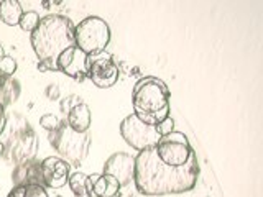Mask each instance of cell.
Instances as JSON below:
<instances>
[{
    "label": "cell",
    "instance_id": "6da1fadb",
    "mask_svg": "<svg viewBox=\"0 0 263 197\" xmlns=\"http://www.w3.org/2000/svg\"><path fill=\"white\" fill-rule=\"evenodd\" d=\"M199 178V163L194 154L184 166L173 168L163 164L155 148L138 151L135 156L134 183L142 195H168L193 191Z\"/></svg>",
    "mask_w": 263,
    "mask_h": 197
},
{
    "label": "cell",
    "instance_id": "7a4b0ae2",
    "mask_svg": "<svg viewBox=\"0 0 263 197\" xmlns=\"http://www.w3.org/2000/svg\"><path fill=\"white\" fill-rule=\"evenodd\" d=\"M30 41L40 61L56 63L63 51L74 46V23L60 13L41 16L35 31L30 33Z\"/></svg>",
    "mask_w": 263,
    "mask_h": 197
},
{
    "label": "cell",
    "instance_id": "3957f363",
    "mask_svg": "<svg viewBox=\"0 0 263 197\" xmlns=\"http://www.w3.org/2000/svg\"><path fill=\"white\" fill-rule=\"evenodd\" d=\"M170 98L171 92L166 82L153 76L142 77L135 82L134 90H132L134 113L146 125L156 127L170 117Z\"/></svg>",
    "mask_w": 263,
    "mask_h": 197
},
{
    "label": "cell",
    "instance_id": "277c9868",
    "mask_svg": "<svg viewBox=\"0 0 263 197\" xmlns=\"http://www.w3.org/2000/svg\"><path fill=\"white\" fill-rule=\"evenodd\" d=\"M49 143L58 151L60 158L64 160L69 166H81L87 158L92 138L89 133H78L68 127L66 120L60 122L54 131L48 135Z\"/></svg>",
    "mask_w": 263,
    "mask_h": 197
},
{
    "label": "cell",
    "instance_id": "5b68a950",
    "mask_svg": "<svg viewBox=\"0 0 263 197\" xmlns=\"http://www.w3.org/2000/svg\"><path fill=\"white\" fill-rule=\"evenodd\" d=\"M109 41L110 28L101 16H86L74 25V46H78L87 56L105 51Z\"/></svg>",
    "mask_w": 263,
    "mask_h": 197
},
{
    "label": "cell",
    "instance_id": "8992f818",
    "mask_svg": "<svg viewBox=\"0 0 263 197\" xmlns=\"http://www.w3.org/2000/svg\"><path fill=\"white\" fill-rule=\"evenodd\" d=\"M155 153L163 164L173 168L184 166L196 154L187 136L181 131H171L168 135H163L155 146Z\"/></svg>",
    "mask_w": 263,
    "mask_h": 197
},
{
    "label": "cell",
    "instance_id": "52a82bcc",
    "mask_svg": "<svg viewBox=\"0 0 263 197\" xmlns=\"http://www.w3.org/2000/svg\"><path fill=\"white\" fill-rule=\"evenodd\" d=\"M120 135L123 140H125V143L137 151L155 148L161 138L156 127L146 125V123L140 120L135 113H130L122 120Z\"/></svg>",
    "mask_w": 263,
    "mask_h": 197
},
{
    "label": "cell",
    "instance_id": "ba28073f",
    "mask_svg": "<svg viewBox=\"0 0 263 197\" xmlns=\"http://www.w3.org/2000/svg\"><path fill=\"white\" fill-rule=\"evenodd\" d=\"M87 79L99 89H109L119 82L120 71L109 53H97L87 56Z\"/></svg>",
    "mask_w": 263,
    "mask_h": 197
},
{
    "label": "cell",
    "instance_id": "9c48e42d",
    "mask_svg": "<svg viewBox=\"0 0 263 197\" xmlns=\"http://www.w3.org/2000/svg\"><path fill=\"white\" fill-rule=\"evenodd\" d=\"M87 54H84L78 46H71L60 54L56 60V71L76 81L87 79Z\"/></svg>",
    "mask_w": 263,
    "mask_h": 197
},
{
    "label": "cell",
    "instance_id": "30bf717a",
    "mask_svg": "<svg viewBox=\"0 0 263 197\" xmlns=\"http://www.w3.org/2000/svg\"><path fill=\"white\" fill-rule=\"evenodd\" d=\"M135 172V156L128 153H114L104 163L102 174H109L119 181L120 187L128 186L134 181Z\"/></svg>",
    "mask_w": 263,
    "mask_h": 197
},
{
    "label": "cell",
    "instance_id": "8fae6325",
    "mask_svg": "<svg viewBox=\"0 0 263 197\" xmlns=\"http://www.w3.org/2000/svg\"><path fill=\"white\" fill-rule=\"evenodd\" d=\"M41 164V174H43V184L49 189H61L68 184V179L71 176L69 164L60 156H48Z\"/></svg>",
    "mask_w": 263,
    "mask_h": 197
},
{
    "label": "cell",
    "instance_id": "7c38bea8",
    "mask_svg": "<svg viewBox=\"0 0 263 197\" xmlns=\"http://www.w3.org/2000/svg\"><path fill=\"white\" fill-rule=\"evenodd\" d=\"M13 187L15 186H45L43 184V174H41V164L38 161H23L16 166L12 172Z\"/></svg>",
    "mask_w": 263,
    "mask_h": 197
},
{
    "label": "cell",
    "instance_id": "4fadbf2b",
    "mask_svg": "<svg viewBox=\"0 0 263 197\" xmlns=\"http://www.w3.org/2000/svg\"><path fill=\"white\" fill-rule=\"evenodd\" d=\"M87 187L92 197H115L122 189L119 181L109 174L87 176Z\"/></svg>",
    "mask_w": 263,
    "mask_h": 197
},
{
    "label": "cell",
    "instance_id": "5bb4252c",
    "mask_svg": "<svg viewBox=\"0 0 263 197\" xmlns=\"http://www.w3.org/2000/svg\"><path fill=\"white\" fill-rule=\"evenodd\" d=\"M66 123L68 127L78 133H87L90 122H92V115H90V109L86 102H79L72 107V109L66 113Z\"/></svg>",
    "mask_w": 263,
    "mask_h": 197
},
{
    "label": "cell",
    "instance_id": "9a60e30c",
    "mask_svg": "<svg viewBox=\"0 0 263 197\" xmlns=\"http://www.w3.org/2000/svg\"><path fill=\"white\" fill-rule=\"evenodd\" d=\"M23 7L18 0H2L0 2V20L8 27H16L22 20Z\"/></svg>",
    "mask_w": 263,
    "mask_h": 197
},
{
    "label": "cell",
    "instance_id": "2e32d148",
    "mask_svg": "<svg viewBox=\"0 0 263 197\" xmlns=\"http://www.w3.org/2000/svg\"><path fill=\"white\" fill-rule=\"evenodd\" d=\"M68 184L76 197H92L87 187V174L84 172H72L68 179Z\"/></svg>",
    "mask_w": 263,
    "mask_h": 197
},
{
    "label": "cell",
    "instance_id": "e0dca14e",
    "mask_svg": "<svg viewBox=\"0 0 263 197\" xmlns=\"http://www.w3.org/2000/svg\"><path fill=\"white\" fill-rule=\"evenodd\" d=\"M7 197H49L45 186H15Z\"/></svg>",
    "mask_w": 263,
    "mask_h": 197
},
{
    "label": "cell",
    "instance_id": "ac0fdd59",
    "mask_svg": "<svg viewBox=\"0 0 263 197\" xmlns=\"http://www.w3.org/2000/svg\"><path fill=\"white\" fill-rule=\"evenodd\" d=\"M40 20H41V16H40V13H38V12H35V10L23 12L22 20H20V23H18V27H20L23 31L33 33V31H35V28L38 27Z\"/></svg>",
    "mask_w": 263,
    "mask_h": 197
},
{
    "label": "cell",
    "instance_id": "d6986e66",
    "mask_svg": "<svg viewBox=\"0 0 263 197\" xmlns=\"http://www.w3.org/2000/svg\"><path fill=\"white\" fill-rule=\"evenodd\" d=\"M16 71V61L13 60L12 56H4L0 60V76L4 79H10Z\"/></svg>",
    "mask_w": 263,
    "mask_h": 197
},
{
    "label": "cell",
    "instance_id": "ffe728a7",
    "mask_svg": "<svg viewBox=\"0 0 263 197\" xmlns=\"http://www.w3.org/2000/svg\"><path fill=\"white\" fill-rule=\"evenodd\" d=\"M60 119L56 117V115H53V113H45V115H41V119H40V125H41V128H45L46 131H54L56 128H58V125H60Z\"/></svg>",
    "mask_w": 263,
    "mask_h": 197
},
{
    "label": "cell",
    "instance_id": "44dd1931",
    "mask_svg": "<svg viewBox=\"0 0 263 197\" xmlns=\"http://www.w3.org/2000/svg\"><path fill=\"white\" fill-rule=\"evenodd\" d=\"M175 128V120H173L171 117H168V119H164L160 125H156V130H158V133L163 136V135H168V133H171V131H175L173 130Z\"/></svg>",
    "mask_w": 263,
    "mask_h": 197
},
{
    "label": "cell",
    "instance_id": "7402d4cb",
    "mask_svg": "<svg viewBox=\"0 0 263 197\" xmlns=\"http://www.w3.org/2000/svg\"><path fill=\"white\" fill-rule=\"evenodd\" d=\"M36 68L40 72H49V71H56V63L51 61H38Z\"/></svg>",
    "mask_w": 263,
    "mask_h": 197
},
{
    "label": "cell",
    "instance_id": "603a6c76",
    "mask_svg": "<svg viewBox=\"0 0 263 197\" xmlns=\"http://www.w3.org/2000/svg\"><path fill=\"white\" fill-rule=\"evenodd\" d=\"M5 125H7V115H5V107L0 102V135L4 133L5 130Z\"/></svg>",
    "mask_w": 263,
    "mask_h": 197
},
{
    "label": "cell",
    "instance_id": "cb8c5ba5",
    "mask_svg": "<svg viewBox=\"0 0 263 197\" xmlns=\"http://www.w3.org/2000/svg\"><path fill=\"white\" fill-rule=\"evenodd\" d=\"M5 56V49H4V46L0 45V60H2V57Z\"/></svg>",
    "mask_w": 263,
    "mask_h": 197
},
{
    "label": "cell",
    "instance_id": "d4e9b609",
    "mask_svg": "<svg viewBox=\"0 0 263 197\" xmlns=\"http://www.w3.org/2000/svg\"><path fill=\"white\" fill-rule=\"evenodd\" d=\"M4 151H5V145H4L2 142H0V156L4 154Z\"/></svg>",
    "mask_w": 263,
    "mask_h": 197
},
{
    "label": "cell",
    "instance_id": "484cf974",
    "mask_svg": "<svg viewBox=\"0 0 263 197\" xmlns=\"http://www.w3.org/2000/svg\"><path fill=\"white\" fill-rule=\"evenodd\" d=\"M4 81H5V79H4L2 76H0V89H2V86H4Z\"/></svg>",
    "mask_w": 263,
    "mask_h": 197
}]
</instances>
